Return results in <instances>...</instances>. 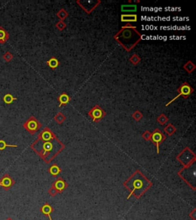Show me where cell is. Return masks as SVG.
<instances>
[{"label": "cell", "instance_id": "cell-1", "mask_svg": "<svg viewBox=\"0 0 196 220\" xmlns=\"http://www.w3.org/2000/svg\"><path fill=\"white\" fill-rule=\"evenodd\" d=\"M31 147L46 163H50L59 153L64 150V145L57 138L50 141H42L37 138Z\"/></svg>", "mask_w": 196, "mask_h": 220}, {"label": "cell", "instance_id": "cell-2", "mask_svg": "<svg viewBox=\"0 0 196 220\" xmlns=\"http://www.w3.org/2000/svg\"><path fill=\"white\" fill-rule=\"evenodd\" d=\"M113 38L126 51L130 52L142 40V34L135 26L127 23L122 27Z\"/></svg>", "mask_w": 196, "mask_h": 220}, {"label": "cell", "instance_id": "cell-3", "mask_svg": "<svg viewBox=\"0 0 196 220\" xmlns=\"http://www.w3.org/2000/svg\"><path fill=\"white\" fill-rule=\"evenodd\" d=\"M152 183L141 173L139 171H137L129 179L124 183V186L128 190L130 191V196L128 199L132 195L139 198L142 196L148 189L151 186Z\"/></svg>", "mask_w": 196, "mask_h": 220}, {"label": "cell", "instance_id": "cell-4", "mask_svg": "<svg viewBox=\"0 0 196 220\" xmlns=\"http://www.w3.org/2000/svg\"><path fill=\"white\" fill-rule=\"evenodd\" d=\"M177 159L183 164L184 167H186L195 162L196 157L192 150L186 147L177 156Z\"/></svg>", "mask_w": 196, "mask_h": 220}, {"label": "cell", "instance_id": "cell-5", "mask_svg": "<svg viewBox=\"0 0 196 220\" xmlns=\"http://www.w3.org/2000/svg\"><path fill=\"white\" fill-rule=\"evenodd\" d=\"M177 92H178V95L175 96V98H173L171 101H169L168 103L166 104V106H169L172 103H173L174 101L178 99L180 96H182L184 99H188V97L192 94V93L194 92V89L188 84V83H184V84H182L177 90Z\"/></svg>", "mask_w": 196, "mask_h": 220}, {"label": "cell", "instance_id": "cell-6", "mask_svg": "<svg viewBox=\"0 0 196 220\" xmlns=\"http://www.w3.org/2000/svg\"><path fill=\"white\" fill-rule=\"evenodd\" d=\"M24 128L28 131L31 135H34L35 133L41 128V124L39 122V120L34 116H31L27 121L23 124Z\"/></svg>", "mask_w": 196, "mask_h": 220}, {"label": "cell", "instance_id": "cell-7", "mask_svg": "<svg viewBox=\"0 0 196 220\" xmlns=\"http://www.w3.org/2000/svg\"><path fill=\"white\" fill-rule=\"evenodd\" d=\"M77 3L88 14H90L94 9L100 5V4L101 3V1H100V0H88V1H85V0L80 1V0H77Z\"/></svg>", "mask_w": 196, "mask_h": 220}, {"label": "cell", "instance_id": "cell-8", "mask_svg": "<svg viewBox=\"0 0 196 220\" xmlns=\"http://www.w3.org/2000/svg\"><path fill=\"white\" fill-rule=\"evenodd\" d=\"M89 116L92 119V120L95 122H100L103 118L106 116L107 113L100 106H94L88 112Z\"/></svg>", "mask_w": 196, "mask_h": 220}, {"label": "cell", "instance_id": "cell-9", "mask_svg": "<svg viewBox=\"0 0 196 220\" xmlns=\"http://www.w3.org/2000/svg\"><path fill=\"white\" fill-rule=\"evenodd\" d=\"M166 138V135H165L159 129H158V128H156V130L152 133L150 141H151L153 143L156 145L158 154L159 153V145L162 143V141H165Z\"/></svg>", "mask_w": 196, "mask_h": 220}, {"label": "cell", "instance_id": "cell-10", "mask_svg": "<svg viewBox=\"0 0 196 220\" xmlns=\"http://www.w3.org/2000/svg\"><path fill=\"white\" fill-rule=\"evenodd\" d=\"M57 138L55 136V135L54 134L51 130H50L48 127L45 128L43 129L41 132H40V134L38 136V138L42 140V141H50L51 139H54Z\"/></svg>", "mask_w": 196, "mask_h": 220}, {"label": "cell", "instance_id": "cell-11", "mask_svg": "<svg viewBox=\"0 0 196 220\" xmlns=\"http://www.w3.org/2000/svg\"><path fill=\"white\" fill-rule=\"evenodd\" d=\"M13 184H14V180L12 179L9 174H5L0 180V186L3 187L6 190L11 188Z\"/></svg>", "mask_w": 196, "mask_h": 220}, {"label": "cell", "instance_id": "cell-12", "mask_svg": "<svg viewBox=\"0 0 196 220\" xmlns=\"http://www.w3.org/2000/svg\"><path fill=\"white\" fill-rule=\"evenodd\" d=\"M67 186H67L66 182L64 181L63 179H61V178H59V179L57 180L54 183L52 187H54V188L55 189L58 193H61L64 189L66 188Z\"/></svg>", "mask_w": 196, "mask_h": 220}, {"label": "cell", "instance_id": "cell-13", "mask_svg": "<svg viewBox=\"0 0 196 220\" xmlns=\"http://www.w3.org/2000/svg\"><path fill=\"white\" fill-rule=\"evenodd\" d=\"M121 21L123 22H136L137 21V15L136 14H130V15H121Z\"/></svg>", "mask_w": 196, "mask_h": 220}, {"label": "cell", "instance_id": "cell-14", "mask_svg": "<svg viewBox=\"0 0 196 220\" xmlns=\"http://www.w3.org/2000/svg\"><path fill=\"white\" fill-rule=\"evenodd\" d=\"M9 38V32L3 27L0 26V44H5Z\"/></svg>", "mask_w": 196, "mask_h": 220}, {"label": "cell", "instance_id": "cell-15", "mask_svg": "<svg viewBox=\"0 0 196 220\" xmlns=\"http://www.w3.org/2000/svg\"><path fill=\"white\" fill-rule=\"evenodd\" d=\"M58 100L60 103L59 106H61L67 105V104L70 102V96L67 94L66 93H61V94L58 96Z\"/></svg>", "mask_w": 196, "mask_h": 220}, {"label": "cell", "instance_id": "cell-16", "mask_svg": "<svg viewBox=\"0 0 196 220\" xmlns=\"http://www.w3.org/2000/svg\"><path fill=\"white\" fill-rule=\"evenodd\" d=\"M59 60L56 58H55V57H52V58H50L47 61V65L50 68L52 69V70H55V69L57 68L59 66Z\"/></svg>", "mask_w": 196, "mask_h": 220}, {"label": "cell", "instance_id": "cell-17", "mask_svg": "<svg viewBox=\"0 0 196 220\" xmlns=\"http://www.w3.org/2000/svg\"><path fill=\"white\" fill-rule=\"evenodd\" d=\"M52 211H53V209H52V207L49 204H45V205H44L41 207V212H43V214H45L47 216H48L50 220H52V219L51 217V214L52 212Z\"/></svg>", "mask_w": 196, "mask_h": 220}, {"label": "cell", "instance_id": "cell-18", "mask_svg": "<svg viewBox=\"0 0 196 220\" xmlns=\"http://www.w3.org/2000/svg\"><path fill=\"white\" fill-rule=\"evenodd\" d=\"M137 9V6L136 5H123L121 6L122 12H136Z\"/></svg>", "mask_w": 196, "mask_h": 220}, {"label": "cell", "instance_id": "cell-19", "mask_svg": "<svg viewBox=\"0 0 196 220\" xmlns=\"http://www.w3.org/2000/svg\"><path fill=\"white\" fill-rule=\"evenodd\" d=\"M183 68L185 69V70H186L188 73H192V72L195 70L196 66L195 65L192 63V61L188 60L186 64H184Z\"/></svg>", "mask_w": 196, "mask_h": 220}, {"label": "cell", "instance_id": "cell-20", "mask_svg": "<svg viewBox=\"0 0 196 220\" xmlns=\"http://www.w3.org/2000/svg\"><path fill=\"white\" fill-rule=\"evenodd\" d=\"M48 171L51 175L55 176L56 177V176H58V174L61 173V168H60L57 164H53L51 165V167H50V168L48 169Z\"/></svg>", "mask_w": 196, "mask_h": 220}, {"label": "cell", "instance_id": "cell-21", "mask_svg": "<svg viewBox=\"0 0 196 220\" xmlns=\"http://www.w3.org/2000/svg\"><path fill=\"white\" fill-rule=\"evenodd\" d=\"M175 131H176V128H175V126L172 124H168L166 126V128H164V132L169 136L173 135L175 132Z\"/></svg>", "mask_w": 196, "mask_h": 220}, {"label": "cell", "instance_id": "cell-22", "mask_svg": "<svg viewBox=\"0 0 196 220\" xmlns=\"http://www.w3.org/2000/svg\"><path fill=\"white\" fill-rule=\"evenodd\" d=\"M57 16L60 19V21H64L68 16V13L64 9H61L57 12Z\"/></svg>", "mask_w": 196, "mask_h": 220}, {"label": "cell", "instance_id": "cell-23", "mask_svg": "<svg viewBox=\"0 0 196 220\" xmlns=\"http://www.w3.org/2000/svg\"><path fill=\"white\" fill-rule=\"evenodd\" d=\"M54 119L55 120V122L57 123H58V124H61L66 119V116L63 113H61V112H58V113L56 114L55 116V118H54Z\"/></svg>", "mask_w": 196, "mask_h": 220}, {"label": "cell", "instance_id": "cell-24", "mask_svg": "<svg viewBox=\"0 0 196 220\" xmlns=\"http://www.w3.org/2000/svg\"><path fill=\"white\" fill-rule=\"evenodd\" d=\"M14 100H17V98H15L12 95L9 94V93L6 94L3 97V102L6 104H11Z\"/></svg>", "mask_w": 196, "mask_h": 220}, {"label": "cell", "instance_id": "cell-25", "mask_svg": "<svg viewBox=\"0 0 196 220\" xmlns=\"http://www.w3.org/2000/svg\"><path fill=\"white\" fill-rule=\"evenodd\" d=\"M156 120H157V122H159L160 125H165L167 122H168V119L166 115H165V114L162 113L161 115H159V116H158L157 119Z\"/></svg>", "mask_w": 196, "mask_h": 220}, {"label": "cell", "instance_id": "cell-26", "mask_svg": "<svg viewBox=\"0 0 196 220\" xmlns=\"http://www.w3.org/2000/svg\"><path fill=\"white\" fill-rule=\"evenodd\" d=\"M129 60H130V63L133 64V65H137V64L141 61V58H139L137 54L134 53V54H133V55L130 57Z\"/></svg>", "mask_w": 196, "mask_h": 220}, {"label": "cell", "instance_id": "cell-27", "mask_svg": "<svg viewBox=\"0 0 196 220\" xmlns=\"http://www.w3.org/2000/svg\"><path fill=\"white\" fill-rule=\"evenodd\" d=\"M133 118V119H135L136 121H137V122H139V121H140L141 119H142V118H143V115L142 112H140L139 111V110H137V111H136L135 112H133L132 115Z\"/></svg>", "mask_w": 196, "mask_h": 220}, {"label": "cell", "instance_id": "cell-28", "mask_svg": "<svg viewBox=\"0 0 196 220\" xmlns=\"http://www.w3.org/2000/svg\"><path fill=\"white\" fill-rule=\"evenodd\" d=\"M8 147H18V146L14 145H7V144L6 143V141H3V140H0V151H2V150L6 149V148Z\"/></svg>", "mask_w": 196, "mask_h": 220}, {"label": "cell", "instance_id": "cell-29", "mask_svg": "<svg viewBox=\"0 0 196 220\" xmlns=\"http://www.w3.org/2000/svg\"><path fill=\"white\" fill-rule=\"evenodd\" d=\"M2 58H3V60H6V62H9V61H11V60L13 59L12 53H10L9 51H7L6 53H5L4 55H3Z\"/></svg>", "mask_w": 196, "mask_h": 220}, {"label": "cell", "instance_id": "cell-30", "mask_svg": "<svg viewBox=\"0 0 196 220\" xmlns=\"http://www.w3.org/2000/svg\"><path fill=\"white\" fill-rule=\"evenodd\" d=\"M56 28H58L59 31H63L64 28H66V24L64 21H59L56 23Z\"/></svg>", "mask_w": 196, "mask_h": 220}, {"label": "cell", "instance_id": "cell-31", "mask_svg": "<svg viewBox=\"0 0 196 220\" xmlns=\"http://www.w3.org/2000/svg\"><path fill=\"white\" fill-rule=\"evenodd\" d=\"M151 135H152V133L150 132H149V131H146V132H143V138L145 139V140H146V141H149L150 138H151Z\"/></svg>", "mask_w": 196, "mask_h": 220}, {"label": "cell", "instance_id": "cell-32", "mask_svg": "<svg viewBox=\"0 0 196 220\" xmlns=\"http://www.w3.org/2000/svg\"><path fill=\"white\" fill-rule=\"evenodd\" d=\"M48 192H49V193H50V194L51 195V196H55V195H56V194H57V193H58V192H57V190H56L54 188V187H52V188H51V189H50V190H49Z\"/></svg>", "mask_w": 196, "mask_h": 220}, {"label": "cell", "instance_id": "cell-33", "mask_svg": "<svg viewBox=\"0 0 196 220\" xmlns=\"http://www.w3.org/2000/svg\"><path fill=\"white\" fill-rule=\"evenodd\" d=\"M6 220H12V219H10V218H9V219H7Z\"/></svg>", "mask_w": 196, "mask_h": 220}]
</instances>
